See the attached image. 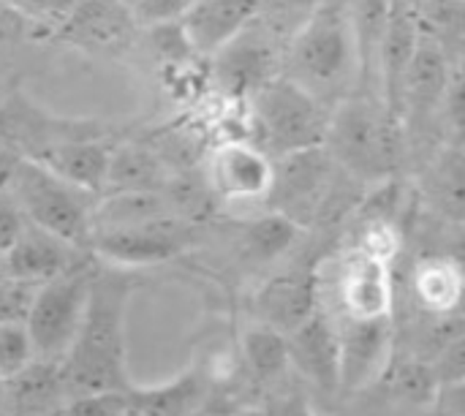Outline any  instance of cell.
<instances>
[{
    "mask_svg": "<svg viewBox=\"0 0 465 416\" xmlns=\"http://www.w3.org/2000/svg\"><path fill=\"white\" fill-rule=\"evenodd\" d=\"M283 68L281 38L256 16L242 33L210 54V76L232 101H248Z\"/></svg>",
    "mask_w": 465,
    "mask_h": 416,
    "instance_id": "obj_7",
    "label": "cell"
},
{
    "mask_svg": "<svg viewBox=\"0 0 465 416\" xmlns=\"http://www.w3.org/2000/svg\"><path fill=\"white\" fill-rule=\"evenodd\" d=\"M286 343L289 365H294L322 390L341 387V346L330 313L316 308L302 324H297L286 335Z\"/></svg>",
    "mask_w": 465,
    "mask_h": 416,
    "instance_id": "obj_16",
    "label": "cell"
},
{
    "mask_svg": "<svg viewBox=\"0 0 465 416\" xmlns=\"http://www.w3.org/2000/svg\"><path fill=\"white\" fill-rule=\"evenodd\" d=\"M87 262V251L25 221L22 232L16 234L14 245L5 251V267L8 275L33 281V283H46L63 272H71L74 267Z\"/></svg>",
    "mask_w": 465,
    "mask_h": 416,
    "instance_id": "obj_14",
    "label": "cell"
},
{
    "mask_svg": "<svg viewBox=\"0 0 465 416\" xmlns=\"http://www.w3.org/2000/svg\"><path fill=\"white\" fill-rule=\"evenodd\" d=\"M324 150L354 183H381L398 174L406 128L379 95L351 93L330 109Z\"/></svg>",
    "mask_w": 465,
    "mask_h": 416,
    "instance_id": "obj_2",
    "label": "cell"
},
{
    "mask_svg": "<svg viewBox=\"0 0 465 416\" xmlns=\"http://www.w3.org/2000/svg\"><path fill=\"white\" fill-rule=\"evenodd\" d=\"M131 294L134 281L125 272L95 270L82 324L60 360L68 398L131 387L125 371V313Z\"/></svg>",
    "mask_w": 465,
    "mask_h": 416,
    "instance_id": "obj_1",
    "label": "cell"
},
{
    "mask_svg": "<svg viewBox=\"0 0 465 416\" xmlns=\"http://www.w3.org/2000/svg\"><path fill=\"white\" fill-rule=\"evenodd\" d=\"M319 0H259V19L281 38L289 41L292 33L313 14Z\"/></svg>",
    "mask_w": 465,
    "mask_h": 416,
    "instance_id": "obj_29",
    "label": "cell"
},
{
    "mask_svg": "<svg viewBox=\"0 0 465 416\" xmlns=\"http://www.w3.org/2000/svg\"><path fill=\"white\" fill-rule=\"evenodd\" d=\"M128 14L134 16V22L139 27H150V25H161V22H172L183 14V8L188 5V0H123Z\"/></svg>",
    "mask_w": 465,
    "mask_h": 416,
    "instance_id": "obj_35",
    "label": "cell"
},
{
    "mask_svg": "<svg viewBox=\"0 0 465 416\" xmlns=\"http://www.w3.org/2000/svg\"><path fill=\"white\" fill-rule=\"evenodd\" d=\"M278 416H316V414L311 411V406H308L302 398H289V401L281 406Z\"/></svg>",
    "mask_w": 465,
    "mask_h": 416,
    "instance_id": "obj_40",
    "label": "cell"
},
{
    "mask_svg": "<svg viewBox=\"0 0 465 416\" xmlns=\"http://www.w3.org/2000/svg\"><path fill=\"white\" fill-rule=\"evenodd\" d=\"M354 319H376L392 313V286L384 262L360 251L349 256L338 278V311Z\"/></svg>",
    "mask_w": 465,
    "mask_h": 416,
    "instance_id": "obj_19",
    "label": "cell"
},
{
    "mask_svg": "<svg viewBox=\"0 0 465 416\" xmlns=\"http://www.w3.org/2000/svg\"><path fill=\"white\" fill-rule=\"evenodd\" d=\"M259 16V0H188L180 27L196 54H215Z\"/></svg>",
    "mask_w": 465,
    "mask_h": 416,
    "instance_id": "obj_15",
    "label": "cell"
},
{
    "mask_svg": "<svg viewBox=\"0 0 465 416\" xmlns=\"http://www.w3.org/2000/svg\"><path fill=\"white\" fill-rule=\"evenodd\" d=\"M0 406H3V403H0Z\"/></svg>",
    "mask_w": 465,
    "mask_h": 416,
    "instance_id": "obj_43",
    "label": "cell"
},
{
    "mask_svg": "<svg viewBox=\"0 0 465 416\" xmlns=\"http://www.w3.org/2000/svg\"><path fill=\"white\" fill-rule=\"evenodd\" d=\"M95 267L90 262L74 267L71 272H63L46 283L38 286L30 316L25 322L33 354L38 360L60 362L65 352L71 349L76 330L82 324L90 286H93Z\"/></svg>",
    "mask_w": 465,
    "mask_h": 416,
    "instance_id": "obj_6",
    "label": "cell"
},
{
    "mask_svg": "<svg viewBox=\"0 0 465 416\" xmlns=\"http://www.w3.org/2000/svg\"><path fill=\"white\" fill-rule=\"evenodd\" d=\"M452 65L447 57L444 44L436 33L425 30L420 33L417 49L411 54V63L406 68L403 90H401V120L403 128H411L417 123H425L436 114H441V101L452 79Z\"/></svg>",
    "mask_w": 465,
    "mask_h": 416,
    "instance_id": "obj_11",
    "label": "cell"
},
{
    "mask_svg": "<svg viewBox=\"0 0 465 416\" xmlns=\"http://www.w3.org/2000/svg\"><path fill=\"white\" fill-rule=\"evenodd\" d=\"M242 360L256 381H275L289 368L286 335L270 324H253L242 332Z\"/></svg>",
    "mask_w": 465,
    "mask_h": 416,
    "instance_id": "obj_25",
    "label": "cell"
},
{
    "mask_svg": "<svg viewBox=\"0 0 465 416\" xmlns=\"http://www.w3.org/2000/svg\"><path fill=\"white\" fill-rule=\"evenodd\" d=\"M465 343L463 335H458L455 341H450L441 354H439V362L433 365L436 376H439V384L441 387H460L465 376Z\"/></svg>",
    "mask_w": 465,
    "mask_h": 416,
    "instance_id": "obj_36",
    "label": "cell"
},
{
    "mask_svg": "<svg viewBox=\"0 0 465 416\" xmlns=\"http://www.w3.org/2000/svg\"><path fill=\"white\" fill-rule=\"evenodd\" d=\"M463 153L460 142H452L450 150L441 153L430 172V193L439 210L452 218L463 215Z\"/></svg>",
    "mask_w": 465,
    "mask_h": 416,
    "instance_id": "obj_27",
    "label": "cell"
},
{
    "mask_svg": "<svg viewBox=\"0 0 465 416\" xmlns=\"http://www.w3.org/2000/svg\"><path fill=\"white\" fill-rule=\"evenodd\" d=\"M272 183V158L251 139H229L210 155L207 185L221 199H264Z\"/></svg>",
    "mask_w": 465,
    "mask_h": 416,
    "instance_id": "obj_13",
    "label": "cell"
},
{
    "mask_svg": "<svg viewBox=\"0 0 465 416\" xmlns=\"http://www.w3.org/2000/svg\"><path fill=\"white\" fill-rule=\"evenodd\" d=\"M25 3H27V0H0L3 8H8V11L19 14V16H25Z\"/></svg>",
    "mask_w": 465,
    "mask_h": 416,
    "instance_id": "obj_41",
    "label": "cell"
},
{
    "mask_svg": "<svg viewBox=\"0 0 465 416\" xmlns=\"http://www.w3.org/2000/svg\"><path fill=\"white\" fill-rule=\"evenodd\" d=\"M22 226H25L22 210L16 207L11 193H0V253H5L14 245Z\"/></svg>",
    "mask_w": 465,
    "mask_h": 416,
    "instance_id": "obj_38",
    "label": "cell"
},
{
    "mask_svg": "<svg viewBox=\"0 0 465 416\" xmlns=\"http://www.w3.org/2000/svg\"><path fill=\"white\" fill-rule=\"evenodd\" d=\"M63 416H128L125 414V390H104L68 398Z\"/></svg>",
    "mask_w": 465,
    "mask_h": 416,
    "instance_id": "obj_33",
    "label": "cell"
},
{
    "mask_svg": "<svg viewBox=\"0 0 465 416\" xmlns=\"http://www.w3.org/2000/svg\"><path fill=\"white\" fill-rule=\"evenodd\" d=\"M109 153H112V144L82 131V134L65 136V139L44 147L38 155H33V161L44 163L49 172H54L60 180L76 185L79 191H84L90 196H101L106 191Z\"/></svg>",
    "mask_w": 465,
    "mask_h": 416,
    "instance_id": "obj_17",
    "label": "cell"
},
{
    "mask_svg": "<svg viewBox=\"0 0 465 416\" xmlns=\"http://www.w3.org/2000/svg\"><path fill=\"white\" fill-rule=\"evenodd\" d=\"M341 346V387L360 390L371 384L387 365L392 352V313L376 319L330 316Z\"/></svg>",
    "mask_w": 465,
    "mask_h": 416,
    "instance_id": "obj_12",
    "label": "cell"
},
{
    "mask_svg": "<svg viewBox=\"0 0 465 416\" xmlns=\"http://www.w3.org/2000/svg\"><path fill=\"white\" fill-rule=\"evenodd\" d=\"M8 278V267H5V253H0V281Z\"/></svg>",
    "mask_w": 465,
    "mask_h": 416,
    "instance_id": "obj_42",
    "label": "cell"
},
{
    "mask_svg": "<svg viewBox=\"0 0 465 416\" xmlns=\"http://www.w3.org/2000/svg\"><path fill=\"white\" fill-rule=\"evenodd\" d=\"M253 144L270 158L324 144L330 106L286 74L272 76L248 98Z\"/></svg>",
    "mask_w": 465,
    "mask_h": 416,
    "instance_id": "obj_4",
    "label": "cell"
},
{
    "mask_svg": "<svg viewBox=\"0 0 465 416\" xmlns=\"http://www.w3.org/2000/svg\"><path fill=\"white\" fill-rule=\"evenodd\" d=\"M286 76L330 109L360 82L351 11L346 0H319L286 41Z\"/></svg>",
    "mask_w": 465,
    "mask_h": 416,
    "instance_id": "obj_3",
    "label": "cell"
},
{
    "mask_svg": "<svg viewBox=\"0 0 465 416\" xmlns=\"http://www.w3.org/2000/svg\"><path fill=\"white\" fill-rule=\"evenodd\" d=\"M392 390L398 398L409 401V403H417V406H428L439 398V376L433 371V365L422 362V360H414V362H403L395 368V376H392Z\"/></svg>",
    "mask_w": 465,
    "mask_h": 416,
    "instance_id": "obj_28",
    "label": "cell"
},
{
    "mask_svg": "<svg viewBox=\"0 0 465 416\" xmlns=\"http://www.w3.org/2000/svg\"><path fill=\"white\" fill-rule=\"evenodd\" d=\"M341 174L343 172L330 158L324 144L294 150L272 158V183L264 199L278 213L300 223L302 213H319L327 207Z\"/></svg>",
    "mask_w": 465,
    "mask_h": 416,
    "instance_id": "obj_8",
    "label": "cell"
},
{
    "mask_svg": "<svg viewBox=\"0 0 465 416\" xmlns=\"http://www.w3.org/2000/svg\"><path fill=\"white\" fill-rule=\"evenodd\" d=\"M74 5H76V0H27L25 16L54 30L74 11Z\"/></svg>",
    "mask_w": 465,
    "mask_h": 416,
    "instance_id": "obj_37",
    "label": "cell"
},
{
    "mask_svg": "<svg viewBox=\"0 0 465 416\" xmlns=\"http://www.w3.org/2000/svg\"><path fill=\"white\" fill-rule=\"evenodd\" d=\"M191 245V226L177 215H163L136 226L98 229L90 237V253L114 267H150L180 256Z\"/></svg>",
    "mask_w": 465,
    "mask_h": 416,
    "instance_id": "obj_9",
    "label": "cell"
},
{
    "mask_svg": "<svg viewBox=\"0 0 465 416\" xmlns=\"http://www.w3.org/2000/svg\"><path fill=\"white\" fill-rule=\"evenodd\" d=\"M460 267L450 259H425L414 272V294L430 313L450 316L460 302Z\"/></svg>",
    "mask_w": 465,
    "mask_h": 416,
    "instance_id": "obj_24",
    "label": "cell"
},
{
    "mask_svg": "<svg viewBox=\"0 0 465 416\" xmlns=\"http://www.w3.org/2000/svg\"><path fill=\"white\" fill-rule=\"evenodd\" d=\"M207 395V379L199 371H188L163 387H128V416H191Z\"/></svg>",
    "mask_w": 465,
    "mask_h": 416,
    "instance_id": "obj_22",
    "label": "cell"
},
{
    "mask_svg": "<svg viewBox=\"0 0 465 416\" xmlns=\"http://www.w3.org/2000/svg\"><path fill=\"white\" fill-rule=\"evenodd\" d=\"M19 161H22V155L16 150L0 144V193H8V185L14 180V172H16Z\"/></svg>",
    "mask_w": 465,
    "mask_h": 416,
    "instance_id": "obj_39",
    "label": "cell"
},
{
    "mask_svg": "<svg viewBox=\"0 0 465 416\" xmlns=\"http://www.w3.org/2000/svg\"><path fill=\"white\" fill-rule=\"evenodd\" d=\"M33 343L25 324H0V379L14 376L33 360Z\"/></svg>",
    "mask_w": 465,
    "mask_h": 416,
    "instance_id": "obj_32",
    "label": "cell"
},
{
    "mask_svg": "<svg viewBox=\"0 0 465 416\" xmlns=\"http://www.w3.org/2000/svg\"><path fill=\"white\" fill-rule=\"evenodd\" d=\"M300 223H294L283 213H267L256 221H251L242 232V251L253 262H272L283 256L300 237Z\"/></svg>",
    "mask_w": 465,
    "mask_h": 416,
    "instance_id": "obj_26",
    "label": "cell"
},
{
    "mask_svg": "<svg viewBox=\"0 0 465 416\" xmlns=\"http://www.w3.org/2000/svg\"><path fill=\"white\" fill-rule=\"evenodd\" d=\"M11 199L22 210L25 221L79 245L90 248L93 237V204L98 196L79 191L76 185L60 180L44 163L25 158L19 161L14 180L8 185Z\"/></svg>",
    "mask_w": 465,
    "mask_h": 416,
    "instance_id": "obj_5",
    "label": "cell"
},
{
    "mask_svg": "<svg viewBox=\"0 0 465 416\" xmlns=\"http://www.w3.org/2000/svg\"><path fill=\"white\" fill-rule=\"evenodd\" d=\"M169 172L161 155L144 144L120 142L112 144L109 153V172H106V191H161Z\"/></svg>",
    "mask_w": 465,
    "mask_h": 416,
    "instance_id": "obj_23",
    "label": "cell"
},
{
    "mask_svg": "<svg viewBox=\"0 0 465 416\" xmlns=\"http://www.w3.org/2000/svg\"><path fill=\"white\" fill-rule=\"evenodd\" d=\"M41 283L8 275L0 281V324H25Z\"/></svg>",
    "mask_w": 465,
    "mask_h": 416,
    "instance_id": "obj_30",
    "label": "cell"
},
{
    "mask_svg": "<svg viewBox=\"0 0 465 416\" xmlns=\"http://www.w3.org/2000/svg\"><path fill=\"white\" fill-rule=\"evenodd\" d=\"M65 401L60 362L33 357L14 376L0 379V403L8 406L11 416H52L63 411Z\"/></svg>",
    "mask_w": 465,
    "mask_h": 416,
    "instance_id": "obj_20",
    "label": "cell"
},
{
    "mask_svg": "<svg viewBox=\"0 0 465 416\" xmlns=\"http://www.w3.org/2000/svg\"><path fill=\"white\" fill-rule=\"evenodd\" d=\"M395 248H398V234H395L392 223L390 221H368L357 251L387 264L395 256Z\"/></svg>",
    "mask_w": 465,
    "mask_h": 416,
    "instance_id": "obj_34",
    "label": "cell"
},
{
    "mask_svg": "<svg viewBox=\"0 0 465 416\" xmlns=\"http://www.w3.org/2000/svg\"><path fill=\"white\" fill-rule=\"evenodd\" d=\"M139 25L123 0H76L74 11L54 27V35L90 54H123L136 35Z\"/></svg>",
    "mask_w": 465,
    "mask_h": 416,
    "instance_id": "obj_10",
    "label": "cell"
},
{
    "mask_svg": "<svg viewBox=\"0 0 465 416\" xmlns=\"http://www.w3.org/2000/svg\"><path fill=\"white\" fill-rule=\"evenodd\" d=\"M420 33H422L420 16L403 0H390L387 33H384L381 52H379L376 90H379V98L387 104V109L398 117H401V90H403L406 68H409L411 54L417 49Z\"/></svg>",
    "mask_w": 465,
    "mask_h": 416,
    "instance_id": "obj_18",
    "label": "cell"
},
{
    "mask_svg": "<svg viewBox=\"0 0 465 416\" xmlns=\"http://www.w3.org/2000/svg\"><path fill=\"white\" fill-rule=\"evenodd\" d=\"M147 35H150V44L153 49L163 57L166 65H185L191 63V57L196 54L180 27V19H172V22H161V25H150L144 27Z\"/></svg>",
    "mask_w": 465,
    "mask_h": 416,
    "instance_id": "obj_31",
    "label": "cell"
},
{
    "mask_svg": "<svg viewBox=\"0 0 465 416\" xmlns=\"http://www.w3.org/2000/svg\"><path fill=\"white\" fill-rule=\"evenodd\" d=\"M319 308V281L316 272H286L264 283L256 294V311L262 324L275 327L289 335Z\"/></svg>",
    "mask_w": 465,
    "mask_h": 416,
    "instance_id": "obj_21",
    "label": "cell"
}]
</instances>
